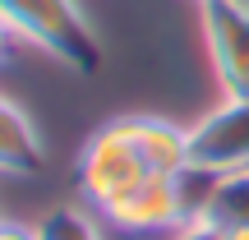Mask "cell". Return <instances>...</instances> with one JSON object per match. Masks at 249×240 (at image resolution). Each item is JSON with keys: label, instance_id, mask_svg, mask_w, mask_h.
Instances as JSON below:
<instances>
[{"label": "cell", "instance_id": "obj_4", "mask_svg": "<svg viewBox=\"0 0 249 240\" xmlns=\"http://www.w3.org/2000/svg\"><path fill=\"white\" fill-rule=\"evenodd\" d=\"M194 166L208 171H240L249 166V97H226L198 125H189Z\"/></svg>", "mask_w": 249, "mask_h": 240}, {"label": "cell", "instance_id": "obj_5", "mask_svg": "<svg viewBox=\"0 0 249 240\" xmlns=\"http://www.w3.org/2000/svg\"><path fill=\"white\" fill-rule=\"evenodd\" d=\"M176 176H148L139 189H129L120 203L107 208V222H116L120 231H134V236L180 231V226L189 222V208H185V194H180Z\"/></svg>", "mask_w": 249, "mask_h": 240}, {"label": "cell", "instance_id": "obj_11", "mask_svg": "<svg viewBox=\"0 0 249 240\" xmlns=\"http://www.w3.org/2000/svg\"><path fill=\"white\" fill-rule=\"evenodd\" d=\"M0 240H37V226H23V222L0 217Z\"/></svg>", "mask_w": 249, "mask_h": 240}, {"label": "cell", "instance_id": "obj_10", "mask_svg": "<svg viewBox=\"0 0 249 240\" xmlns=\"http://www.w3.org/2000/svg\"><path fill=\"white\" fill-rule=\"evenodd\" d=\"M171 240H226V231L217 222H208V217H194V222H185L180 231H171Z\"/></svg>", "mask_w": 249, "mask_h": 240}, {"label": "cell", "instance_id": "obj_6", "mask_svg": "<svg viewBox=\"0 0 249 240\" xmlns=\"http://www.w3.org/2000/svg\"><path fill=\"white\" fill-rule=\"evenodd\" d=\"M120 125L129 129V139L139 143L143 162H148L157 176H176L194 162V148H189V129H180L176 120L161 116H120Z\"/></svg>", "mask_w": 249, "mask_h": 240}, {"label": "cell", "instance_id": "obj_2", "mask_svg": "<svg viewBox=\"0 0 249 240\" xmlns=\"http://www.w3.org/2000/svg\"><path fill=\"white\" fill-rule=\"evenodd\" d=\"M148 176H157V171L143 162L139 143L129 139V129H124L120 120L102 125V129L92 134L88 143H83L79 166H74L79 194L88 199L92 208H102V213H107L111 203H120L129 189H139Z\"/></svg>", "mask_w": 249, "mask_h": 240}, {"label": "cell", "instance_id": "obj_8", "mask_svg": "<svg viewBox=\"0 0 249 240\" xmlns=\"http://www.w3.org/2000/svg\"><path fill=\"white\" fill-rule=\"evenodd\" d=\"M208 222H217L222 231H240V226H249V166L222 171L217 194H213V203H208Z\"/></svg>", "mask_w": 249, "mask_h": 240}, {"label": "cell", "instance_id": "obj_9", "mask_svg": "<svg viewBox=\"0 0 249 240\" xmlns=\"http://www.w3.org/2000/svg\"><path fill=\"white\" fill-rule=\"evenodd\" d=\"M37 240H102L92 213L65 203V208H51V213L37 222Z\"/></svg>", "mask_w": 249, "mask_h": 240}, {"label": "cell", "instance_id": "obj_7", "mask_svg": "<svg viewBox=\"0 0 249 240\" xmlns=\"http://www.w3.org/2000/svg\"><path fill=\"white\" fill-rule=\"evenodd\" d=\"M46 143L18 102L0 92V176H42Z\"/></svg>", "mask_w": 249, "mask_h": 240}, {"label": "cell", "instance_id": "obj_3", "mask_svg": "<svg viewBox=\"0 0 249 240\" xmlns=\"http://www.w3.org/2000/svg\"><path fill=\"white\" fill-rule=\"evenodd\" d=\"M203 42L226 97H249V9L240 0H198Z\"/></svg>", "mask_w": 249, "mask_h": 240}, {"label": "cell", "instance_id": "obj_14", "mask_svg": "<svg viewBox=\"0 0 249 240\" xmlns=\"http://www.w3.org/2000/svg\"><path fill=\"white\" fill-rule=\"evenodd\" d=\"M240 5H245V9H249V0H240Z\"/></svg>", "mask_w": 249, "mask_h": 240}, {"label": "cell", "instance_id": "obj_13", "mask_svg": "<svg viewBox=\"0 0 249 240\" xmlns=\"http://www.w3.org/2000/svg\"><path fill=\"white\" fill-rule=\"evenodd\" d=\"M226 240H249V226H240V231H226Z\"/></svg>", "mask_w": 249, "mask_h": 240}, {"label": "cell", "instance_id": "obj_12", "mask_svg": "<svg viewBox=\"0 0 249 240\" xmlns=\"http://www.w3.org/2000/svg\"><path fill=\"white\" fill-rule=\"evenodd\" d=\"M14 42H18V37L9 33V23L0 18V65H9V55H14Z\"/></svg>", "mask_w": 249, "mask_h": 240}, {"label": "cell", "instance_id": "obj_1", "mask_svg": "<svg viewBox=\"0 0 249 240\" xmlns=\"http://www.w3.org/2000/svg\"><path fill=\"white\" fill-rule=\"evenodd\" d=\"M0 18L9 23L14 37L55 55L74 74L102 70V42L92 33L88 14L79 9V0H0Z\"/></svg>", "mask_w": 249, "mask_h": 240}]
</instances>
